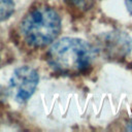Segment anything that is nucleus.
<instances>
[{
  "label": "nucleus",
  "mask_w": 132,
  "mask_h": 132,
  "mask_svg": "<svg viewBox=\"0 0 132 132\" xmlns=\"http://www.w3.org/2000/svg\"><path fill=\"white\" fill-rule=\"evenodd\" d=\"M95 59V48L80 38L64 37L54 42L46 54L50 66L57 72L77 74L86 71Z\"/></svg>",
  "instance_id": "obj_1"
},
{
  "label": "nucleus",
  "mask_w": 132,
  "mask_h": 132,
  "mask_svg": "<svg viewBox=\"0 0 132 132\" xmlns=\"http://www.w3.org/2000/svg\"><path fill=\"white\" fill-rule=\"evenodd\" d=\"M26 42L34 47L51 44L61 32L60 15L51 7L40 6L30 10L21 23Z\"/></svg>",
  "instance_id": "obj_2"
},
{
  "label": "nucleus",
  "mask_w": 132,
  "mask_h": 132,
  "mask_svg": "<svg viewBox=\"0 0 132 132\" xmlns=\"http://www.w3.org/2000/svg\"><path fill=\"white\" fill-rule=\"evenodd\" d=\"M37 84V71L30 66H21L13 71L10 77L9 93L16 102L23 103L32 96Z\"/></svg>",
  "instance_id": "obj_3"
},
{
  "label": "nucleus",
  "mask_w": 132,
  "mask_h": 132,
  "mask_svg": "<svg viewBox=\"0 0 132 132\" xmlns=\"http://www.w3.org/2000/svg\"><path fill=\"white\" fill-rule=\"evenodd\" d=\"M98 50L107 57L121 59L129 54L132 48V39L121 31H111L102 34L98 39Z\"/></svg>",
  "instance_id": "obj_4"
},
{
  "label": "nucleus",
  "mask_w": 132,
  "mask_h": 132,
  "mask_svg": "<svg viewBox=\"0 0 132 132\" xmlns=\"http://www.w3.org/2000/svg\"><path fill=\"white\" fill-rule=\"evenodd\" d=\"M14 10L13 0H0V22L7 20Z\"/></svg>",
  "instance_id": "obj_5"
},
{
  "label": "nucleus",
  "mask_w": 132,
  "mask_h": 132,
  "mask_svg": "<svg viewBox=\"0 0 132 132\" xmlns=\"http://www.w3.org/2000/svg\"><path fill=\"white\" fill-rule=\"evenodd\" d=\"M125 4H126L128 11L132 14V0H125Z\"/></svg>",
  "instance_id": "obj_6"
},
{
  "label": "nucleus",
  "mask_w": 132,
  "mask_h": 132,
  "mask_svg": "<svg viewBox=\"0 0 132 132\" xmlns=\"http://www.w3.org/2000/svg\"><path fill=\"white\" fill-rule=\"evenodd\" d=\"M130 130H132V122H131V124H130V128H129Z\"/></svg>",
  "instance_id": "obj_7"
}]
</instances>
